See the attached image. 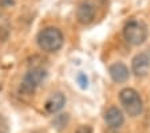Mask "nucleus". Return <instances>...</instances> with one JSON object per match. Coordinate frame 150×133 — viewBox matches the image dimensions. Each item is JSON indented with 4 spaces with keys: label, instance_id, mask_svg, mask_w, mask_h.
Masks as SVG:
<instances>
[{
    "label": "nucleus",
    "instance_id": "nucleus-1",
    "mask_svg": "<svg viewBox=\"0 0 150 133\" xmlns=\"http://www.w3.org/2000/svg\"><path fill=\"white\" fill-rule=\"evenodd\" d=\"M38 44L43 51L54 53L62 48L63 46V34L60 30L55 27H47L38 34Z\"/></svg>",
    "mask_w": 150,
    "mask_h": 133
},
{
    "label": "nucleus",
    "instance_id": "nucleus-2",
    "mask_svg": "<svg viewBox=\"0 0 150 133\" xmlns=\"http://www.w3.org/2000/svg\"><path fill=\"white\" fill-rule=\"evenodd\" d=\"M119 101L123 105L126 113L130 116V117H137L142 113V109H144V102L141 95L138 94L137 90L131 87H126L123 90H121L119 93Z\"/></svg>",
    "mask_w": 150,
    "mask_h": 133
},
{
    "label": "nucleus",
    "instance_id": "nucleus-3",
    "mask_svg": "<svg viewBox=\"0 0 150 133\" xmlns=\"http://www.w3.org/2000/svg\"><path fill=\"white\" fill-rule=\"evenodd\" d=\"M47 77V71L43 67H32L27 71V74L24 75L22 83H20V93L23 94H32L35 92V89L43 82Z\"/></svg>",
    "mask_w": 150,
    "mask_h": 133
},
{
    "label": "nucleus",
    "instance_id": "nucleus-4",
    "mask_svg": "<svg viewBox=\"0 0 150 133\" xmlns=\"http://www.w3.org/2000/svg\"><path fill=\"white\" fill-rule=\"evenodd\" d=\"M123 35L125 39L133 46H139L147 39V27L145 23L138 22V20H131L125 26L123 30Z\"/></svg>",
    "mask_w": 150,
    "mask_h": 133
},
{
    "label": "nucleus",
    "instance_id": "nucleus-5",
    "mask_svg": "<svg viewBox=\"0 0 150 133\" xmlns=\"http://www.w3.org/2000/svg\"><path fill=\"white\" fill-rule=\"evenodd\" d=\"M131 70L135 77H146L150 71V55L147 53H139L131 60Z\"/></svg>",
    "mask_w": 150,
    "mask_h": 133
},
{
    "label": "nucleus",
    "instance_id": "nucleus-6",
    "mask_svg": "<svg viewBox=\"0 0 150 133\" xmlns=\"http://www.w3.org/2000/svg\"><path fill=\"white\" fill-rule=\"evenodd\" d=\"M95 18V7L90 1H83L76 10V19L81 24H88Z\"/></svg>",
    "mask_w": 150,
    "mask_h": 133
},
{
    "label": "nucleus",
    "instance_id": "nucleus-7",
    "mask_svg": "<svg viewBox=\"0 0 150 133\" xmlns=\"http://www.w3.org/2000/svg\"><path fill=\"white\" fill-rule=\"evenodd\" d=\"M109 74L111 79L117 83H123L129 79V69L125 63L122 62H115L109 67Z\"/></svg>",
    "mask_w": 150,
    "mask_h": 133
},
{
    "label": "nucleus",
    "instance_id": "nucleus-8",
    "mask_svg": "<svg viewBox=\"0 0 150 133\" xmlns=\"http://www.w3.org/2000/svg\"><path fill=\"white\" fill-rule=\"evenodd\" d=\"M105 121H106L107 127L112 128V129H117V128L123 125L125 118H123V113L121 112V109L112 106V108L107 109V112L105 113Z\"/></svg>",
    "mask_w": 150,
    "mask_h": 133
},
{
    "label": "nucleus",
    "instance_id": "nucleus-9",
    "mask_svg": "<svg viewBox=\"0 0 150 133\" xmlns=\"http://www.w3.org/2000/svg\"><path fill=\"white\" fill-rule=\"evenodd\" d=\"M64 104H66L64 95H63L62 93H54L50 98L46 101L44 108H46V110L48 112V113L54 114V113H56V112H59L60 109L64 106Z\"/></svg>",
    "mask_w": 150,
    "mask_h": 133
},
{
    "label": "nucleus",
    "instance_id": "nucleus-10",
    "mask_svg": "<svg viewBox=\"0 0 150 133\" xmlns=\"http://www.w3.org/2000/svg\"><path fill=\"white\" fill-rule=\"evenodd\" d=\"M67 124H69V114H59L54 118L52 127L56 130H63L67 128Z\"/></svg>",
    "mask_w": 150,
    "mask_h": 133
},
{
    "label": "nucleus",
    "instance_id": "nucleus-11",
    "mask_svg": "<svg viewBox=\"0 0 150 133\" xmlns=\"http://www.w3.org/2000/svg\"><path fill=\"white\" fill-rule=\"evenodd\" d=\"M76 82L79 83L81 89H87V86H88V79H87V77H86V74L79 73L78 75H76Z\"/></svg>",
    "mask_w": 150,
    "mask_h": 133
},
{
    "label": "nucleus",
    "instance_id": "nucleus-12",
    "mask_svg": "<svg viewBox=\"0 0 150 133\" xmlns=\"http://www.w3.org/2000/svg\"><path fill=\"white\" fill-rule=\"evenodd\" d=\"M0 133H9V122L1 114H0Z\"/></svg>",
    "mask_w": 150,
    "mask_h": 133
},
{
    "label": "nucleus",
    "instance_id": "nucleus-13",
    "mask_svg": "<svg viewBox=\"0 0 150 133\" xmlns=\"http://www.w3.org/2000/svg\"><path fill=\"white\" fill-rule=\"evenodd\" d=\"M75 133H93V128L88 125H81Z\"/></svg>",
    "mask_w": 150,
    "mask_h": 133
},
{
    "label": "nucleus",
    "instance_id": "nucleus-14",
    "mask_svg": "<svg viewBox=\"0 0 150 133\" xmlns=\"http://www.w3.org/2000/svg\"><path fill=\"white\" fill-rule=\"evenodd\" d=\"M16 3V0H0V6L1 7H12Z\"/></svg>",
    "mask_w": 150,
    "mask_h": 133
}]
</instances>
